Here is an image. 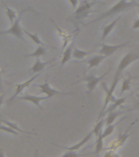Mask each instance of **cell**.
<instances>
[{
	"mask_svg": "<svg viewBox=\"0 0 139 157\" xmlns=\"http://www.w3.org/2000/svg\"><path fill=\"white\" fill-rule=\"evenodd\" d=\"M0 157H5L4 151H3L2 148H0Z\"/></svg>",
	"mask_w": 139,
	"mask_h": 157,
	"instance_id": "32",
	"label": "cell"
},
{
	"mask_svg": "<svg viewBox=\"0 0 139 157\" xmlns=\"http://www.w3.org/2000/svg\"><path fill=\"white\" fill-rule=\"evenodd\" d=\"M131 81H132V77L130 75H129L128 78L123 79L122 87H121V90H120V95H122L123 93L126 92V91H131V87H130Z\"/></svg>",
	"mask_w": 139,
	"mask_h": 157,
	"instance_id": "21",
	"label": "cell"
},
{
	"mask_svg": "<svg viewBox=\"0 0 139 157\" xmlns=\"http://www.w3.org/2000/svg\"><path fill=\"white\" fill-rule=\"evenodd\" d=\"M26 12H34V11L30 9V8H25V9L21 11L19 15L17 16V17L15 20L14 23L12 24V26L7 30H3V31L0 32V34H11V35H14L15 37H17L21 40H24L23 31H22L21 27V21L23 14Z\"/></svg>",
	"mask_w": 139,
	"mask_h": 157,
	"instance_id": "3",
	"label": "cell"
},
{
	"mask_svg": "<svg viewBox=\"0 0 139 157\" xmlns=\"http://www.w3.org/2000/svg\"><path fill=\"white\" fill-rule=\"evenodd\" d=\"M46 54L47 50L45 48V47L39 46L33 52L28 54H24L23 56H25V57H40V56H45Z\"/></svg>",
	"mask_w": 139,
	"mask_h": 157,
	"instance_id": "17",
	"label": "cell"
},
{
	"mask_svg": "<svg viewBox=\"0 0 139 157\" xmlns=\"http://www.w3.org/2000/svg\"><path fill=\"white\" fill-rule=\"evenodd\" d=\"M113 157H120V156H119V155L117 154H113Z\"/></svg>",
	"mask_w": 139,
	"mask_h": 157,
	"instance_id": "35",
	"label": "cell"
},
{
	"mask_svg": "<svg viewBox=\"0 0 139 157\" xmlns=\"http://www.w3.org/2000/svg\"><path fill=\"white\" fill-rule=\"evenodd\" d=\"M93 52L92 51H82L79 50L76 47H74L73 52H72V56L75 59H83L86 56H88L89 54Z\"/></svg>",
	"mask_w": 139,
	"mask_h": 157,
	"instance_id": "20",
	"label": "cell"
},
{
	"mask_svg": "<svg viewBox=\"0 0 139 157\" xmlns=\"http://www.w3.org/2000/svg\"><path fill=\"white\" fill-rule=\"evenodd\" d=\"M37 87L39 88V93H44V94H45L48 98H52V97H54V96L56 95L66 96L72 94L71 93H62V92H60V91H57L56 90V89H54V88H51L48 79H46L45 82H44L43 84L38 85Z\"/></svg>",
	"mask_w": 139,
	"mask_h": 157,
	"instance_id": "5",
	"label": "cell"
},
{
	"mask_svg": "<svg viewBox=\"0 0 139 157\" xmlns=\"http://www.w3.org/2000/svg\"><path fill=\"white\" fill-rule=\"evenodd\" d=\"M0 131H3V132H8V133H11V134H14V135L19 134V132H17V131H15V130H13L10 127L7 126V125L0 124Z\"/></svg>",
	"mask_w": 139,
	"mask_h": 157,
	"instance_id": "27",
	"label": "cell"
},
{
	"mask_svg": "<svg viewBox=\"0 0 139 157\" xmlns=\"http://www.w3.org/2000/svg\"><path fill=\"white\" fill-rule=\"evenodd\" d=\"M42 74V72H39V73H37L36 75H34L32 78H30L29 79H28V80H26L25 82H23V83H17V84H16V90H15V93L11 97V98L7 100V101L8 102H11V101H13L16 99V98H17V96L19 95L20 93H21L22 92H23V90L24 89H25V88H27V87H29L30 84H31L34 81V79L37 78V77H39L40 75Z\"/></svg>",
	"mask_w": 139,
	"mask_h": 157,
	"instance_id": "7",
	"label": "cell"
},
{
	"mask_svg": "<svg viewBox=\"0 0 139 157\" xmlns=\"http://www.w3.org/2000/svg\"><path fill=\"white\" fill-rule=\"evenodd\" d=\"M132 29H139V18L134 21V22H133V24L132 25Z\"/></svg>",
	"mask_w": 139,
	"mask_h": 157,
	"instance_id": "28",
	"label": "cell"
},
{
	"mask_svg": "<svg viewBox=\"0 0 139 157\" xmlns=\"http://www.w3.org/2000/svg\"><path fill=\"white\" fill-rule=\"evenodd\" d=\"M46 99H49L47 96L45 97H39V96H34V95H23L21 97H20L19 100L20 101H29V102L33 103L34 105L39 108V109H43L41 105H40V102L42 101L46 100Z\"/></svg>",
	"mask_w": 139,
	"mask_h": 157,
	"instance_id": "9",
	"label": "cell"
},
{
	"mask_svg": "<svg viewBox=\"0 0 139 157\" xmlns=\"http://www.w3.org/2000/svg\"><path fill=\"white\" fill-rule=\"evenodd\" d=\"M137 60H139V54L133 52H130L126 54L125 56H123V58L121 59V61L119 63V66H118V68L116 70V72H115V77H114L112 83H111L110 88H112V89L114 88V90H115L116 86H117L118 82H119V79L120 78V75H121L124 70H125L130 64H132L133 61H137Z\"/></svg>",
	"mask_w": 139,
	"mask_h": 157,
	"instance_id": "2",
	"label": "cell"
},
{
	"mask_svg": "<svg viewBox=\"0 0 139 157\" xmlns=\"http://www.w3.org/2000/svg\"><path fill=\"white\" fill-rule=\"evenodd\" d=\"M104 122H105V120H100L97 121V124H96L95 126H94L93 128V134H94L95 137L98 136V134H99L100 132H102V128Z\"/></svg>",
	"mask_w": 139,
	"mask_h": 157,
	"instance_id": "25",
	"label": "cell"
},
{
	"mask_svg": "<svg viewBox=\"0 0 139 157\" xmlns=\"http://www.w3.org/2000/svg\"><path fill=\"white\" fill-rule=\"evenodd\" d=\"M106 56L104 55H99V56H94L93 57H91L88 60L86 61V62L88 64V68L92 69L94 67H97L101 64V62L106 58Z\"/></svg>",
	"mask_w": 139,
	"mask_h": 157,
	"instance_id": "15",
	"label": "cell"
},
{
	"mask_svg": "<svg viewBox=\"0 0 139 157\" xmlns=\"http://www.w3.org/2000/svg\"><path fill=\"white\" fill-rule=\"evenodd\" d=\"M110 71V68L109 69V70H108L105 74H103L102 75H101L100 77H97V76H95L94 75L85 76V77H83V78H82L81 79L78 80L75 83H79V82H82V81H86V82H87V88H88V93L90 94V93H93V90L95 89V88L97 87V85H98V83H100L101 81H102L103 78L107 75ZM75 83H74V84H75Z\"/></svg>",
	"mask_w": 139,
	"mask_h": 157,
	"instance_id": "4",
	"label": "cell"
},
{
	"mask_svg": "<svg viewBox=\"0 0 139 157\" xmlns=\"http://www.w3.org/2000/svg\"><path fill=\"white\" fill-rule=\"evenodd\" d=\"M69 2H71V4L72 5V7H73V9H75L78 4L79 2V0H69Z\"/></svg>",
	"mask_w": 139,
	"mask_h": 157,
	"instance_id": "30",
	"label": "cell"
},
{
	"mask_svg": "<svg viewBox=\"0 0 139 157\" xmlns=\"http://www.w3.org/2000/svg\"><path fill=\"white\" fill-rule=\"evenodd\" d=\"M5 7H6V12H7V16L8 17V19L10 20V21H11V24H13L14 23V20H16V18L17 17V12H15L14 10L12 9V8H10L8 6L5 4Z\"/></svg>",
	"mask_w": 139,
	"mask_h": 157,
	"instance_id": "24",
	"label": "cell"
},
{
	"mask_svg": "<svg viewBox=\"0 0 139 157\" xmlns=\"http://www.w3.org/2000/svg\"><path fill=\"white\" fill-rule=\"evenodd\" d=\"M4 98H5V93H4V94H2V95H0V118H1V105H2V102H3Z\"/></svg>",
	"mask_w": 139,
	"mask_h": 157,
	"instance_id": "31",
	"label": "cell"
},
{
	"mask_svg": "<svg viewBox=\"0 0 139 157\" xmlns=\"http://www.w3.org/2000/svg\"><path fill=\"white\" fill-rule=\"evenodd\" d=\"M126 98H118L117 101H115V102H113L111 105H110V107L108 108L107 110H106V113H109L111 112V111H115L116 110V108L119 107L120 105H121L124 102H125V101H126Z\"/></svg>",
	"mask_w": 139,
	"mask_h": 157,
	"instance_id": "22",
	"label": "cell"
},
{
	"mask_svg": "<svg viewBox=\"0 0 139 157\" xmlns=\"http://www.w3.org/2000/svg\"><path fill=\"white\" fill-rule=\"evenodd\" d=\"M34 157H39V151H38V150L35 151V153H34Z\"/></svg>",
	"mask_w": 139,
	"mask_h": 157,
	"instance_id": "33",
	"label": "cell"
},
{
	"mask_svg": "<svg viewBox=\"0 0 139 157\" xmlns=\"http://www.w3.org/2000/svg\"><path fill=\"white\" fill-rule=\"evenodd\" d=\"M90 153H88V154H80V153H77L75 151H68L67 152H66L65 154L61 157H81L83 156V155H88ZM42 157H45V156H42Z\"/></svg>",
	"mask_w": 139,
	"mask_h": 157,
	"instance_id": "26",
	"label": "cell"
},
{
	"mask_svg": "<svg viewBox=\"0 0 139 157\" xmlns=\"http://www.w3.org/2000/svg\"><path fill=\"white\" fill-rule=\"evenodd\" d=\"M96 137H97V140H96L95 151L93 152V154L99 155L103 148V139H104V137H102V132H100L98 134V136H97Z\"/></svg>",
	"mask_w": 139,
	"mask_h": 157,
	"instance_id": "19",
	"label": "cell"
},
{
	"mask_svg": "<svg viewBox=\"0 0 139 157\" xmlns=\"http://www.w3.org/2000/svg\"><path fill=\"white\" fill-rule=\"evenodd\" d=\"M124 111H111V112L108 113L107 116L106 118L105 122H106V125L107 126V125L112 124L113 123L115 122V120H116V118L118 116H120V115H122Z\"/></svg>",
	"mask_w": 139,
	"mask_h": 157,
	"instance_id": "18",
	"label": "cell"
},
{
	"mask_svg": "<svg viewBox=\"0 0 139 157\" xmlns=\"http://www.w3.org/2000/svg\"><path fill=\"white\" fill-rule=\"evenodd\" d=\"M0 1H1V2H2V3H4V4H6V3H5V2H4V0H0Z\"/></svg>",
	"mask_w": 139,
	"mask_h": 157,
	"instance_id": "36",
	"label": "cell"
},
{
	"mask_svg": "<svg viewBox=\"0 0 139 157\" xmlns=\"http://www.w3.org/2000/svg\"><path fill=\"white\" fill-rule=\"evenodd\" d=\"M129 43V42H126V43H124L122 44H119V45H107V44H101V49L99 52L102 55H104L106 56H109L115 53V52L119 50L120 48L126 46Z\"/></svg>",
	"mask_w": 139,
	"mask_h": 157,
	"instance_id": "8",
	"label": "cell"
},
{
	"mask_svg": "<svg viewBox=\"0 0 139 157\" xmlns=\"http://www.w3.org/2000/svg\"><path fill=\"white\" fill-rule=\"evenodd\" d=\"M135 105H136V107H137V109H139V99L137 102H136V104H135Z\"/></svg>",
	"mask_w": 139,
	"mask_h": 157,
	"instance_id": "34",
	"label": "cell"
},
{
	"mask_svg": "<svg viewBox=\"0 0 139 157\" xmlns=\"http://www.w3.org/2000/svg\"><path fill=\"white\" fill-rule=\"evenodd\" d=\"M53 60L54 58L51 59V60L48 61L42 62V61H40V59H39V57H37V60L36 61H35V63L33 65V66H32L31 68L29 69V71H31V72H33V73H39V72H43L44 68H45V66H46L48 64L51 63L52 61H53Z\"/></svg>",
	"mask_w": 139,
	"mask_h": 157,
	"instance_id": "11",
	"label": "cell"
},
{
	"mask_svg": "<svg viewBox=\"0 0 139 157\" xmlns=\"http://www.w3.org/2000/svg\"><path fill=\"white\" fill-rule=\"evenodd\" d=\"M75 45H74V43L71 44V45H69L67 48H66V50L64 51L63 52V56H62V60H61V66H64V65L66 63H67L70 60L72 57V52H73V48Z\"/></svg>",
	"mask_w": 139,
	"mask_h": 157,
	"instance_id": "14",
	"label": "cell"
},
{
	"mask_svg": "<svg viewBox=\"0 0 139 157\" xmlns=\"http://www.w3.org/2000/svg\"><path fill=\"white\" fill-rule=\"evenodd\" d=\"M93 130L91 131L90 132H88V135L87 136H85V137H83V139L81 140L80 142H78L77 144H75L74 146H72V147H60V146H57V145L54 144L55 146H56V147H61V148H63V149L65 150H67V151H78L80 147H82L84 144H86V143H88V142L89 141V140L93 137Z\"/></svg>",
	"mask_w": 139,
	"mask_h": 157,
	"instance_id": "10",
	"label": "cell"
},
{
	"mask_svg": "<svg viewBox=\"0 0 139 157\" xmlns=\"http://www.w3.org/2000/svg\"><path fill=\"white\" fill-rule=\"evenodd\" d=\"M138 11H139V6H138Z\"/></svg>",
	"mask_w": 139,
	"mask_h": 157,
	"instance_id": "38",
	"label": "cell"
},
{
	"mask_svg": "<svg viewBox=\"0 0 139 157\" xmlns=\"http://www.w3.org/2000/svg\"><path fill=\"white\" fill-rule=\"evenodd\" d=\"M124 119H125V118H124ZM124 119H123V120H124ZM123 120H120V121L118 123H116V124H112L107 125V127L105 129H104V131H102V137L105 138V137H108L109 135L111 134V133L114 132V130H115V128L116 127V125L119 124Z\"/></svg>",
	"mask_w": 139,
	"mask_h": 157,
	"instance_id": "23",
	"label": "cell"
},
{
	"mask_svg": "<svg viewBox=\"0 0 139 157\" xmlns=\"http://www.w3.org/2000/svg\"><path fill=\"white\" fill-rule=\"evenodd\" d=\"M24 33L26 34L27 36L29 37V39H31L32 41L34 42V44H37V45H40V46H43V47H48V48H51L56 49V48H55V47L49 46V45H48V44H44V42H42L41 39H39V35H38V34H31V33H29V32L26 31L25 29H24Z\"/></svg>",
	"mask_w": 139,
	"mask_h": 157,
	"instance_id": "16",
	"label": "cell"
},
{
	"mask_svg": "<svg viewBox=\"0 0 139 157\" xmlns=\"http://www.w3.org/2000/svg\"><path fill=\"white\" fill-rule=\"evenodd\" d=\"M93 5H94V2H88V0L82 1L75 12V17L76 19H83L88 17V13L90 12Z\"/></svg>",
	"mask_w": 139,
	"mask_h": 157,
	"instance_id": "6",
	"label": "cell"
},
{
	"mask_svg": "<svg viewBox=\"0 0 139 157\" xmlns=\"http://www.w3.org/2000/svg\"><path fill=\"white\" fill-rule=\"evenodd\" d=\"M130 2H135V1H136V0H129Z\"/></svg>",
	"mask_w": 139,
	"mask_h": 157,
	"instance_id": "37",
	"label": "cell"
},
{
	"mask_svg": "<svg viewBox=\"0 0 139 157\" xmlns=\"http://www.w3.org/2000/svg\"><path fill=\"white\" fill-rule=\"evenodd\" d=\"M5 71V68L0 70V92L2 93L3 89H2V74Z\"/></svg>",
	"mask_w": 139,
	"mask_h": 157,
	"instance_id": "29",
	"label": "cell"
},
{
	"mask_svg": "<svg viewBox=\"0 0 139 157\" xmlns=\"http://www.w3.org/2000/svg\"><path fill=\"white\" fill-rule=\"evenodd\" d=\"M0 122L3 123L5 125H7V126L10 127L13 130L17 131L18 132H21V133H24V134H28V135H37L35 132H28V131H24V130H22L21 128L18 126V124H15V123L13 122H11V121H9V120H3V119H1V118H0Z\"/></svg>",
	"mask_w": 139,
	"mask_h": 157,
	"instance_id": "12",
	"label": "cell"
},
{
	"mask_svg": "<svg viewBox=\"0 0 139 157\" xmlns=\"http://www.w3.org/2000/svg\"><path fill=\"white\" fill-rule=\"evenodd\" d=\"M120 19V17H117L116 19H115L113 21H111L110 24H108L107 25H106L102 28V40L104 39L107 37V35L110 34V32L112 31V29L115 28V26L117 24V22L119 21V20Z\"/></svg>",
	"mask_w": 139,
	"mask_h": 157,
	"instance_id": "13",
	"label": "cell"
},
{
	"mask_svg": "<svg viewBox=\"0 0 139 157\" xmlns=\"http://www.w3.org/2000/svg\"><path fill=\"white\" fill-rule=\"evenodd\" d=\"M134 6H139V5L137 3H136L135 2H128L127 0H120L115 5H113L110 9L107 10L106 12H105L102 15H100L95 20H93L91 22H89L88 25L93 24V23H95L97 21H102V20L105 19V18H107V17H110L111 16H114V15L117 14V13H120L121 12L126 11V10L129 9L131 7H133Z\"/></svg>",
	"mask_w": 139,
	"mask_h": 157,
	"instance_id": "1",
	"label": "cell"
}]
</instances>
